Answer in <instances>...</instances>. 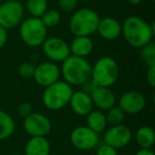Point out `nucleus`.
Listing matches in <instances>:
<instances>
[{
	"label": "nucleus",
	"instance_id": "2f4dec72",
	"mask_svg": "<svg viewBox=\"0 0 155 155\" xmlns=\"http://www.w3.org/2000/svg\"><path fill=\"white\" fill-rule=\"evenodd\" d=\"M96 86H97V85H96L93 81L88 80L87 82H85L84 84L82 85V91H85V93H87L88 95H91V93L94 91V88H95Z\"/></svg>",
	"mask_w": 155,
	"mask_h": 155
},
{
	"label": "nucleus",
	"instance_id": "2eb2a0df",
	"mask_svg": "<svg viewBox=\"0 0 155 155\" xmlns=\"http://www.w3.org/2000/svg\"><path fill=\"white\" fill-rule=\"evenodd\" d=\"M96 33L105 41H116L121 36V22L110 16L100 18Z\"/></svg>",
	"mask_w": 155,
	"mask_h": 155
},
{
	"label": "nucleus",
	"instance_id": "412c9836",
	"mask_svg": "<svg viewBox=\"0 0 155 155\" xmlns=\"http://www.w3.org/2000/svg\"><path fill=\"white\" fill-rule=\"evenodd\" d=\"M16 123L14 118L5 110H0V140H5L14 134Z\"/></svg>",
	"mask_w": 155,
	"mask_h": 155
},
{
	"label": "nucleus",
	"instance_id": "a878e982",
	"mask_svg": "<svg viewBox=\"0 0 155 155\" xmlns=\"http://www.w3.org/2000/svg\"><path fill=\"white\" fill-rule=\"evenodd\" d=\"M35 70V65L31 62H24L18 66L17 72L22 79H33Z\"/></svg>",
	"mask_w": 155,
	"mask_h": 155
},
{
	"label": "nucleus",
	"instance_id": "39448f33",
	"mask_svg": "<svg viewBox=\"0 0 155 155\" xmlns=\"http://www.w3.org/2000/svg\"><path fill=\"white\" fill-rule=\"evenodd\" d=\"M73 88L64 80L45 87L41 94V103L49 110H58L67 106L72 96Z\"/></svg>",
	"mask_w": 155,
	"mask_h": 155
},
{
	"label": "nucleus",
	"instance_id": "9b49d317",
	"mask_svg": "<svg viewBox=\"0 0 155 155\" xmlns=\"http://www.w3.org/2000/svg\"><path fill=\"white\" fill-rule=\"evenodd\" d=\"M132 139L133 133L130 127L123 123L106 127L103 132V142L117 150L125 148L132 141Z\"/></svg>",
	"mask_w": 155,
	"mask_h": 155
},
{
	"label": "nucleus",
	"instance_id": "e433bc0d",
	"mask_svg": "<svg viewBox=\"0 0 155 155\" xmlns=\"http://www.w3.org/2000/svg\"><path fill=\"white\" fill-rule=\"evenodd\" d=\"M0 99H1V96H0Z\"/></svg>",
	"mask_w": 155,
	"mask_h": 155
},
{
	"label": "nucleus",
	"instance_id": "20e7f679",
	"mask_svg": "<svg viewBox=\"0 0 155 155\" xmlns=\"http://www.w3.org/2000/svg\"><path fill=\"white\" fill-rule=\"evenodd\" d=\"M120 75L119 64L112 56H101L91 65V80L97 86L110 87Z\"/></svg>",
	"mask_w": 155,
	"mask_h": 155
},
{
	"label": "nucleus",
	"instance_id": "473e14b6",
	"mask_svg": "<svg viewBox=\"0 0 155 155\" xmlns=\"http://www.w3.org/2000/svg\"><path fill=\"white\" fill-rule=\"evenodd\" d=\"M135 155H155V154L152 151V149H139L135 153Z\"/></svg>",
	"mask_w": 155,
	"mask_h": 155
},
{
	"label": "nucleus",
	"instance_id": "bb28decb",
	"mask_svg": "<svg viewBox=\"0 0 155 155\" xmlns=\"http://www.w3.org/2000/svg\"><path fill=\"white\" fill-rule=\"evenodd\" d=\"M79 0H58V9L65 13H72L78 9Z\"/></svg>",
	"mask_w": 155,
	"mask_h": 155
},
{
	"label": "nucleus",
	"instance_id": "1a4fd4ad",
	"mask_svg": "<svg viewBox=\"0 0 155 155\" xmlns=\"http://www.w3.org/2000/svg\"><path fill=\"white\" fill-rule=\"evenodd\" d=\"M41 47L43 49L44 55L48 58V61L56 64L62 63L70 55L69 43H67L62 37H47Z\"/></svg>",
	"mask_w": 155,
	"mask_h": 155
},
{
	"label": "nucleus",
	"instance_id": "f3484780",
	"mask_svg": "<svg viewBox=\"0 0 155 155\" xmlns=\"http://www.w3.org/2000/svg\"><path fill=\"white\" fill-rule=\"evenodd\" d=\"M94 41L91 36H74L69 44L70 54L86 58L94 51Z\"/></svg>",
	"mask_w": 155,
	"mask_h": 155
},
{
	"label": "nucleus",
	"instance_id": "cd10ccee",
	"mask_svg": "<svg viewBox=\"0 0 155 155\" xmlns=\"http://www.w3.org/2000/svg\"><path fill=\"white\" fill-rule=\"evenodd\" d=\"M96 155H118V150L103 142L97 147Z\"/></svg>",
	"mask_w": 155,
	"mask_h": 155
},
{
	"label": "nucleus",
	"instance_id": "c756f323",
	"mask_svg": "<svg viewBox=\"0 0 155 155\" xmlns=\"http://www.w3.org/2000/svg\"><path fill=\"white\" fill-rule=\"evenodd\" d=\"M146 78H147V83L149 84V86L154 88L155 87V66L148 67Z\"/></svg>",
	"mask_w": 155,
	"mask_h": 155
},
{
	"label": "nucleus",
	"instance_id": "0eeeda50",
	"mask_svg": "<svg viewBox=\"0 0 155 155\" xmlns=\"http://www.w3.org/2000/svg\"><path fill=\"white\" fill-rule=\"evenodd\" d=\"M26 10L18 0H5L0 3V26L11 30L20 25L24 20Z\"/></svg>",
	"mask_w": 155,
	"mask_h": 155
},
{
	"label": "nucleus",
	"instance_id": "7ed1b4c3",
	"mask_svg": "<svg viewBox=\"0 0 155 155\" xmlns=\"http://www.w3.org/2000/svg\"><path fill=\"white\" fill-rule=\"evenodd\" d=\"M99 20L100 16L95 10L77 9L69 18V31L73 36H91L97 32Z\"/></svg>",
	"mask_w": 155,
	"mask_h": 155
},
{
	"label": "nucleus",
	"instance_id": "4468645a",
	"mask_svg": "<svg viewBox=\"0 0 155 155\" xmlns=\"http://www.w3.org/2000/svg\"><path fill=\"white\" fill-rule=\"evenodd\" d=\"M91 98L94 107L97 110L105 112L112 106L116 105V96L110 91V87L96 86L91 93Z\"/></svg>",
	"mask_w": 155,
	"mask_h": 155
},
{
	"label": "nucleus",
	"instance_id": "dca6fc26",
	"mask_svg": "<svg viewBox=\"0 0 155 155\" xmlns=\"http://www.w3.org/2000/svg\"><path fill=\"white\" fill-rule=\"evenodd\" d=\"M72 112L75 115L81 117H85L88 113H91L94 110V104L91 101V95L83 91L82 89L80 91H73L72 96L69 101Z\"/></svg>",
	"mask_w": 155,
	"mask_h": 155
},
{
	"label": "nucleus",
	"instance_id": "393cba45",
	"mask_svg": "<svg viewBox=\"0 0 155 155\" xmlns=\"http://www.w3.org/2000/svg\"><path fill=\"white\" fill-rule=\"evenodd\" d=\"M140 58L147 67L155 66V44L153 41L140 48Z\"/></svg>",
	"mask_w": 155,
	"mask_h": 155
},
{
	"label": "nucleus",
	"instance_id": "5701e85b",
	"mask_svg": "<svg viewBox=\"0 0 155 155\" xmlns=\"http://www.w3.org/2000/svg\"><path fill=\"white\" fill-rule=\"evenodd\" d=\"M105 118L107 125L112 127V125H118L122 124L123 121L125 119V114L118 105H114L110 108H108L107 110H105Z\"/></svg>",
	"mask_w": 155,
	"mask_h": 155
},
{
	"label": "nucleus",
	"instance_id": "a211bd4d",
	"mask_svg": "<svg viewBox=\"0 0 155 155\" xmlns=\"http://www.w3.org/2000/svg\"><path fill=\"white\" fill-rule=\"evenodd\" d=\"M51 143L47 137H30L25 144L24 155H50Z\"/></svg>",
	"mask_w": 155,
	"mask_h": 155
},
{
	"label": "nucleus",
	"instance_id": "f03ea898",
	"mask_svg": "<svg viewBox=\"0 0 155 155\" xmlns=\"http://www.w3.org/2000/svg\"><path fill=\"white\" fill-rule=\"evenodd\" d=\"M61 77L71 86H82L91 80V64L84 58L70 55L62 62L60 67Z\"/></svg>",
	"mask_w": 155,
	"mask_h": 155
},
{
	"label": "nucleus",
	"instance_id": "9d476101",
	"mask_svg": "<svg viewBox=\"0 0 155 155\" xmlns=\"http://www.w3.org/2000/svg\"><path fill=\"white\" fill-rule=\"evenodd\" d=\"M22 129L30 137H46L51 132L52 122L46 115L33 112L24 118Z\"/></svg>",
	"mask_w": 155,
	"mask_h": 155
},
{
	"label": "nucleus",
	"instance_id": "b1692460",
	"mask_svg": "<svg viewBox=\"0 0 155 155\" xmlns=\"http://www.w3.org/2000/svg\"><path fill=\"white\" fill-rule=\"evenodd\" d=\"M61 18H62L61 17V12L58 10L48 9L41 15V17L39 19L41 20V22H43L46 28L50 29V28H55L56 26H58V24L61 22Z\"/></svg>",
	"mask_w": 155,
	"mask_h": 155
},
{
	"label": "nucleus",
	"instance_id": "aec40b11",
	"mask_svg": "<svg viewBox=\"0 0 155 155\" xmlns=\"http://www.w3.org/2000/svg\"><path fill=\"white\" fill-rule=\"evenodd\" d=\"M136 143L140 147V149H152L155 142L154 130L149 125H142L138 127L133 136Z\"/></svg>",
	"mask_w": 155,
	"mask_h": 155
},
{
	"label": "nucleus",
	"instance_id": "423d86ee",
	"mask_svg": "<svg viewBox=\"0 0 155 155\" xmlns=\"http://www.w3.org/2000/svg\"><path fill=\"white\" fill-rule=\"evenodd\" d=\"M18 32L22 43L31 48L41 47L48 37V29L44 26L41 20L31 16L24 18V20L18 26Z\"/></svg>",
	"mask_w": 155,
	"mask_h": 155
},
{
	"label": "nucleus",
	"instance_id": "c85d7f7f",
	"mask_svg": "<svg viewBox=\"0 0 155 155\" xmlns=\"http://www.w3.org/2000/svg\"><path fill=\"white\" fill-rule=\"evenodd\" d=\"M17 112L22 118H26L29 115L32 114L34 110H33V106L31 103H29V102H21L17 106Z\"/></svg>",
	"mask_w": 155,
	"mask_h": 155
},
{
	"label": "nucleus",
	"instance_id": "f704fd0d",
	"mask_svg": "<svg viewBox=\"0 0 155 155\" xmlns=\"http://www.w3.org/2000/svg\"><path fill=\"white\" fill-rule=\"evenodd\" d=\"M79 1H82V2H87V1H91V0H79Z\"/></svg>",
	"mask_w": 155,
	"mask_h": 155
},
{
	"label": "nucleus",
	"instance_id": "4be33fe9",
	"mask_svg": "<svg viewBox=\"0 0 155 155\" xmlns=\"http://www.w3.org/2000/svg\"><path fill=\"white\" fill-rule=\"evenodd\" d=\"M24 7L31 17L41 18V15L48 10V1L47 0H27Z\"/></svg>",
	"mask_w": 155,
	"mask_h": 155
},
{
	"label": "nucleus",
	"instance_id": "7c9ffc66",
	"mask_svg": "<svg viewBox=\"0 0 155 155\" xmlns=\"http://www.w3.org/2000/svg\"><path fill=\"white\" fill-rule=\"evenodd\" d=\"M8 41V30L0 26V49L5 47Z\"/></svg>",
	"mask_w": 155,
	"mask_h": 155
},
{
	"label": "nucleus",
	"instance_id": "f257e3e1",
	"mask_svg": "<svg viewBox=\"0 0 155 155\" xmlns=\"http://www.w3.org/2000/svg\"><path fill=\"white\" fill-rule=\"evenodd\" d=\"M155 25L139 16L132 15L121 24V36L133 48H141L153 41Z\"/></svg>",
	"mask_w": 155,
	"mask_h": 155
},
{
	"label": "nucleus",
	"instance_id": "72a5a7b5",
	"mask_svg": "<svg viewBox=\"0 0 155 155\" xmlns=\"http://www.w3.org/2000/svg\"><path fill=\"white\" fill-rule=\"evenodd\" d=\"M127 1L130 5H138L142 2V0H127Z\"/></svg>",
	"mask_w": 155,
	"mask_h": 155
},
{
	"label": "nucleus",
	"instance_id": "ddd939ff",
	"mask_svg": "<svg viewBox=\"0 0 155 155\" xmlns=\"http://www.w3.org/2000/svg\"><path fill=\"white\" fill-rule=\"evenodd\" d=\"M116 104L124 112L125 115L139 114L146 107V98L141 93L127 91L117 99Z\"/></svg>",
	"mask_w": 155,
	"mask_h": 155
},
{
	"label": "nucleus",
	"instance_id": "6e6552de",
	"mask_svg": "<svg viewBox=\"0 0 155 155\" xmlns=\"http://www.w3.org/2000/svg\"><path fill=\"white\" fill-rule=\"evenodd\" d=\"M69 140L77 150L91 151L99 146L100 134L94 132L86 125H79L71 131Z\"/></svg>",
	"mask_w": 155,
	"mask_h": 155
},
{
	"label": "nucleus",
	"instance_id": "c9c22d12",
	"mask_svg": "<svg viewBox=\"0 0 155 155\" xmlns=\"http://www.w3.org/2000/svg\"><path fill=\"white\" fill-rule=\"evenodd\" d=\"M13 155H24V154H13Z\"/></svg>",
	"mask_w": 155,
	"mask_h": 155
},
{
	"label": "nucleus",
	"instance_id": "f8f14e48",
	"mask_svg": "<svg viewBox=\"0 0 155 155\" xmlns=\"http://www.w3.org/2000/svg\"><path fill=\"white\" fill-rule=\"evenodd\" d=\"M61 70L56 63L45 61L35 66L33 80L41 87H47L60 80Z\"/></svg>",
	"mask_w": 155,
	"mask_h": 155
},
{
	"label": "nucleus",
	"instance_id": "6ab92c4d",
	"mask_svg": "<svg viewBox=\"0 0 155 155\" xmlns=\"http://www.w3.org/2000/svg\"><path fill=\"white\" fill-rule=\"evenodd\" d=\"M86 127L98 134L103 133L107 127L105 114L102 110L94 108L91 113L86 115Z\"/></svg>",
	"mask_w": 155,
	"mask_h": 155
}]
</instances>
